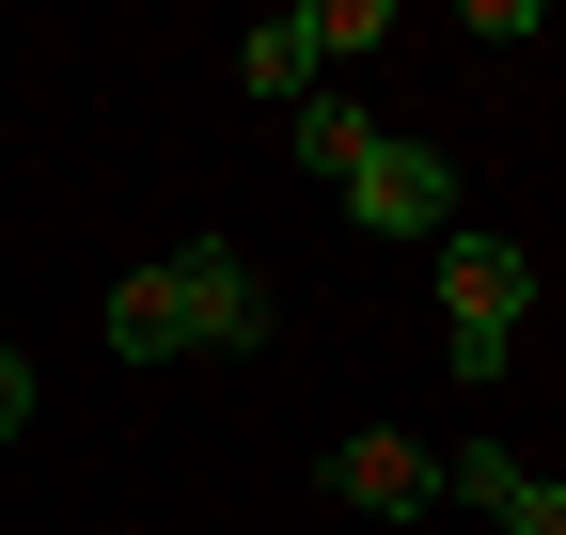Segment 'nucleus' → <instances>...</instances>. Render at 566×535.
Returning <instances> with one entry per match:
<instances>
[{
    "instance_id": "nucleus-5",
    "label": "nucleus",
    "mask_w": 566,
    "mask_h": 535,
    "mask_svg": "<svg viewBox=\"0 0 566 535\" xmlns=\"http://www.w3.org/2000/svg\"><path fill=\"white\" fill-rule=\"evenodd\" d=\"M331 489L363 504V520H424V504H441V457H424V441H394V426H363V441L331 457Z\"/></svg>"
},
{
    "instance_id": "nucleus-9",
    "label": "nucleus",
    "mask_w": 566,
    "mask_h": 535,
    "mask_svg": "<svg viewBox=\"0 0 566 535\" xmlns=\"http://www.w3.org/2000/svg\"><path fill=\"white\" fill-rule=\"evenodd\" d=\"M17 426H32V363L0 347V441H17Z\"/></svg>"
},
{
    "instance_id": "nucleus-4",
    "label": "nucleus",
    "mask_w": 566,
    "mask_h": 535,
    "mask_svg": "<svg viewBox=\"0 0 566 535\" xmlns=\"http://www.w3.org/2000/svg\"><path fill=\"white\" fill-rule=\"evenodd\" d=\"M441 504H472V520H504V535H566V489H551V473H520L504 441H472V457H441Z\"/></svg>"
},
{
    "instance_id": "nucleus-7",
    "label": "nucleus",
    "mask_w": 566,
    "mask_h": 535,
    "mask_svg": "<svg viewBox=\"0 0 566 535\" xmlns=\"http://www.w3.org/2000/svg\"><path fill=\"white\" fill-rule=\"evenodd\" d=\"M363 143H378V126H363V111H346V95H300V158H315V174H346V158H363Z\"/></svg>"
},
{
    "instance_id": "nucleus-3",
    "label": "nucleus",
    "mask_w": 566,
    "mask_h": 535,
    "mask_svg": "<svg viewBox=\"0 0 566 535\" xmlns=\"http://www.w3.org/2000/svg\"><path fill=\"white\" fill-rule=\"evenodd\" d=\"M346 221H378V237H457V158L378 126V143L346 158Z\"/></svg>"
},
{
    "instance_id": "nucleus-1",
    "label": "nucleus",
    "mask_w": 566,
    "mask_h": 535,
    "mask_svg": "<svg viewBox=\"0 0 566 535\" xmlns=\"http://www.w3.org/2000/svg\"><path fill=\"white\" fill-rule=\"evenodd\" d=\"M95 331H111V363H174V347H268V284H252L221 237H189V252H158V268H126V284L95 300Z\"/></svg>"
},
{
    "instance_id": "nucleus-6",
    "label": "nucleus",
    "mask_w": 566,
    "mask_h": 535,
    "mask_svg": "<svg viewBox=\"0 0 566 535\" xmlns=\"http://www.w3.org/2000/svg\"><path fill=\"white\" fill-rule=\"evenodd\" d=\"M237 80H252V95H315V32H300V17H268V32L237 48Z\"/></svg>"
},
{
    "instance_id": "nucleus-2",
    "label": "nucleus",
    "mask_w": 566,
    "mask_h": 535,
    "mask_svg": "<svg viewBox=\"0 0 566 535\" xmlns=\"http://www.w3.org/2000/svg\"><path fill=\"white\" fill-rule=\"evenodd\" d=\"M520 315H535V252L520 237H441V347H457V378H504Z\"/></svg>"
},
{
    "instance_id": "nucleus-8",
    "label": "nucleus",
    "mask_w": 566,
    "mask_h": 535,
    "mask_svg": "<svg viewBox=\"0 0 566 535\" xmlns=\"http://www.w3.org/2000/svg\"><path fill=\"white\" fill-rule=\"evenodd\" d=\"M300 32H315V63H331V48H378L394 0H300Z\"/></svg>"
}]
</instances>
